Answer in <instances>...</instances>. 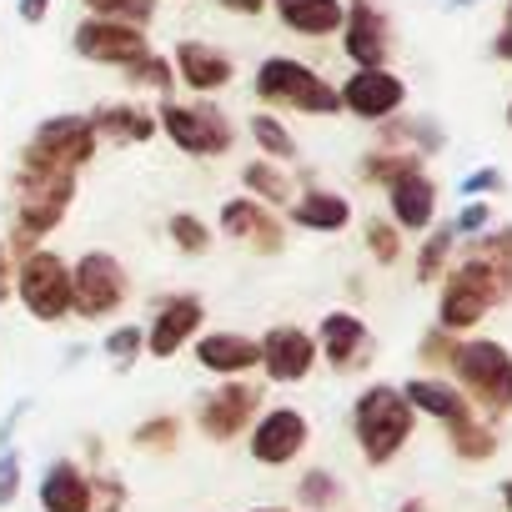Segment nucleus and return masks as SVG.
<instances>
[{"label":"nucleus","instance_id":"obj_1","mask_svg":"<svg viewBox=\"0 0 512 512\" xmlns=\"http://www.w3.org/2000/svg\"><path fill=\"white\" fill-rule=\"evenodd\" d=\"M507 292H512V262H502V251H497V256H492V251L467 256V262L447 277V287H442V307H437L442 332H467V327H477V322L487 317V307H492L497 297H507Z\"/></svg>","mask_w":512,"mask_h":512},{"label":"nucleus","instance_id":"obj_2","mask_svg":"<svg viewBox=\"0 0 512 512\" xmlns=\"http://www.w3.org/2000/svg\"><path fill=\"white\" fill-rule=\"evenodd\" d=\"M412 422H417V412L407 407L402 387H392V382L367 387V392L357 397V407H352V432H357V447H362V457H367L372 467L392 462V457L407 447Z\"/></svg>","mask_w":512,"mask_h":512},{"label":"nucleus","instance_id":"obj_3","mask_svg":"<svg viewBox=\"0 0 512 512\" xmlns=\"http://www.w3.org/2000/svg\"><path fill=\"white\" fill-rule=\"evenodd\" d=\"M256 96L267 106H287V111H307V116H337L342 111L337 86H327L312 66H302L292 56H267L256 66Z\"/></svg>","mask_w":512,"mask_h":512},{"label":"nucleus","instance_id":"obj_4","mask_svg":"<svg viewBox=\"0 0 512 512\" xmlns=\"http://www.w3.org/2000/svg\"><path fill=\"white\" fill-rule=\"evenodd\" d=\"M11 196H16V236L21 241H41L61 226V216L71 211V196H76V176H61V171H16L11 181Z\"/></svg>","mask_w":512,"mask_h":512},{"label":"nucleus","instance_id":"obj_5","mask_svg":"<svg viewBox=\"0 0 512 512\" xmlns=\"http://www.w3.org/2000/svg\"><path fill=\"white\" fill-rule=\"evenodd\" d=\"M101 136L91 126V116H51L36 126V136L26 141L21 151V166L26 171H61V176H76L91 156H96Z\"/></svg>","mask_w":512,"mask_h":512},{"label":"nucleus","instance_id":"obj_6","mask_svg":"<svg viewBox=\"0 0 512 512\" xmlns=\"http://www.w3.org/2000/svg\"><path fill=\"white\" fill-rule=\"evenodd\" d=\"M131 297V277L111 251H86L71 267V312L81 322H106L126 307Z\"/></svg>","mask_w":512,"mask_h":512},{"label":"nucleus","instance_id":"obj_7","mask_svg":"<svg viewBox=\"0 0 512 512\" xmlns=\"http://www.w3.org/2000/svg\"><path fill=\"white\" fill-rule=\"evenodd\" d=\"M161 131L176 141V151L201 156V161L226 156V151L236 146L231 116H226L221 106H211V101H166V106H161Z\"/></svg>","mask_w":512,"mask_h":512},{"label":"nucleus","instance_id":"obj_8","mask_svg":"<svg viewBox=\"0 0 512 512\" xmlns=\"http://www.w3.org/2000/svg\"><path fill=\"white\" fill-rule=\"evenodd\" d=\"M16 297L36 322H66L71 317V267H66V256L41 251V246L31 256H21Z\"/></svg>","mask_w":512,"mask_h":512},{"label":"nucleus","instance_id":"obj_9","mask_svg":"<svg viewBox=\"0 0 512 512\" xmlns=\"http://www.w3.org/2000/svg\"><path fill=\"white\" fill-rule=\"evenodd\" d=\"M452 372L472 402L487 412H512V357L497 342H462L452 352Z\"/></svg>","mask_w":512,"mask_h":512},{"label":"nucleus","instance_id":"obj_10","mask_svg":"<svg viewBox=\"0 0 512 512\" xmlns=\"http://www.w3.org/2000/svg\"><path fill=\"white\" fill-rule=\"evenodd\" d=\"M307 442H312V422L297 407H287V402L267 407L262 417L251 422V437H246L251 462H262V467H292L307 452Z\"/></svg>","mask_w":512,"mask_h":512},{"label":"nucleus","instance_id":"obj_11","mask_svg":"<svg viewBox=\"0 0 512 512\" xmlns=\"http://www.w3.org/2000/svg\"><path fill=\"white\" fill-rule=\"evenodd\" d=\"M256 417H262V392H256L251 382H221V387H211V392H201V402H196V427L211 437V442H231V437H241Z\"/></svg>","mask_w":512,"mask_h":512},{"label":"nucleus","instance_id":"obj_12","mask_svg":"<svg viewBox=\"0 0 512 512\" xmlns=\"http://www.w3.org/2000/svg\"><path fill=\"white\" fill-rule=\"evenodd\" d=\"M256 347H262V372H267L277 387H297V382H307L312 367H317V337L302 332V327H292V322L272 327Z\"/></svg>","mask_w":512,"mask_h":512},{"label":"nucleus","instance_id":"obj_13","mask_svg":"<svg viewBox=\"0 0 512 512\" xmlns=\"http://www.w3.org/2000/svg\"><path fill=\"white\" fill-rule=\"evenodd\" d=\"M201 322H206V302H201V297H191V292L166 297V302L156 307L151 327H146V352H151L156 362H171L186 342H196Z\"/></svg>","mask_w":512,"mask_h":512},{"label":"nucleus","instance_id":"obj_14","mask_svg":"<svg viewBox=\"0 0 512 512\" xmlns=\"http://www.w3.org/2000/svg\"><path fill=\"white\" fill-rule=\"evenodd\" d=\"M216 221H221V236H226V241H241V246L262 251V256H272V251L287 246V231H282V221L272 216V206L251 201V196L221 201V216H216Z\"/></svg>","mask_w":512,"mask_h":512},{"label":"nucleus","instance_id":"obj_15","mask_svg":"<svg viewBox=\"0 0 512 512\" xmlns=\"http://www.w3.org/2000/svg\"><path fill=\"white\" fill-rule=\"evenodd\" d=\"M76 51L96 66H136L141 56H151L146 31L141 26H121V21H81L76 26Z\"/></svg>","mask_w":512,"mask_h":512},{"label":"nucleus","instance_id":"obj_16","mask_svg":"<svg viewBox=\"0 0 512 512\" xmlns=\"http://www.w3.org/2000/svg\"><path fill=\"white\" fill-rule=\"evenodd\" d=\"M342 31H347V56L357 61V71H382L392 36H387V16L377 11V0H352L342 16Z\"/></svg>","mask_w":512,"mask_h":512},{"label":"nucleus","instance_id":"obj_17","mask_svg":"<svg viewBox=\"0 0 512 512\" xmlns=\"http://www.w3.org/2000/svg\"><path fill=\"white\" fill-rule=\"evenodd\" d=\"M337 96H342V106H347L352 116H362V121H387V116L407 101V86H402L392 71H352Z\"/></svg>","mask_w":512,"mask_h":512},{"label":"nucleus","instance_id":"obj_18","mask_svg":"<svg viewBox=\"0 0 512 512\" xmlns=\"http://www.w3.org/2000/svg\"><path fill=\"white\" fill-rule=\"evenodd\" d=\"M317 352L327 357V367L352 372V367H362V362L372 357V332H367V322L352 317V312H327L322 327H317Z\"/></svg>","mask_w":512,"mask_h":512},{"label":"nucleus","instance_id":"obj_19","mask_svg":"<svg viewBox=\"0 0 512 512\" xmlns=\"http://www.w3.org/2000/svg\"><path fill=\"white\" fill-rule=\"evenodd\" d=\"M196 367L221 377V382H236V377L262 367V347H256L251 337H241V332H206L196 342Z\"/></svg>","mask_w":512,"mask_h":512},{"label":"nucleus","instance_id":"obj_20","mask_svg":"<svg viewBox=\"0 0 512 512\" xmlns=\"http://www.w3.org/2000/svg\"><path fill=\"white\" fill-rule=\"evenodd\" d=\"M171 71H176V81H186L196 96H211V91L231 86V76H236L231 56L216 51V46H206V41H181L176 56H171Z\"/></svg>","mask_w":512,"mask_h":512},{"label":"nucleus","instance_id":"obj_21","mask_svg":"<svg viewBox=\"0 0 512 512\" xmlns=\"http://www.w3.org/2000/svg\"><path fill=\"white\" fill-rule=\"evenodd\" d=\"M36 497H41V512H96V487H91L86 467L71 462V457L46 467Z\"/></svg>","mask_w":512,"mask_h":512},{"label":"nucleus","instance_id":"obj_22","mask_svg":"<svg viewBox=\"0 0 512 512\" xmlns=\"http://www.w3.org/2000/svg\"><path fill=\"white\" fill-rule=\"evenodd\" d=\"M387 201H392V226H402V231H427L437 216V186L422 176V166L397 176L387 186Z\"/></svg>","mask_w":512,"mask_h":512},{"label":"nucleus","instance_id":"obj_23","mask_svg":"<svg viewBox=\"0 0 512 512\" xmlns=\"http://www.w3.org/2000/svg\"><path fill=\"white\" fill-rule=\"evenodd\" d=\"M402 397H407L412 412H427V417H437V422H447V427H462V422L472 417L467 397H457V387H447V382H437V377H412V382L402 387Z\"/></svg>","mask_w":512,"mask_h":512},{"label":"nucleus","instance_id":"obj_24","mask_svg":"<svg viewBox=\"0 0 512 512\" xmlns=\"http://www.w3.org/2000/svg\"><path fill=\"white\" fill-rule=\"evenodd\" d=\"M292 221L302 231H342L352 221V206H347V196H337L327 186H312V191L292 196Z\"/></svg>","mask_w":512,"mask_h":512},{"label":"nucleus","instance_id":"obj_25","mask_svg":"<svg viewBox=\"0 0 512 512\" xmlns=\"http://www.w3.org/2000/svg\"><path fill=\"white\" fill-rule=\"evenodd\" d=\"M277 6V16H282V26L287 31H297V36H332V31H342V0H272Z\"/></svg>","mask_w":512,"mask_h":512},{"label":"nucleus","instance_id":"obj_26","mask_svg":"<svg viewBox=\"0 0 512 512\" xmlns=\"http://www.w3.org/2000/svg\"><path fill=\"white\" fill-rule=\"evenodd\" d=\"M91 126H96V136L121 141V146H136V141H151V136H156V116H146V111L131 106V101L101 106V111L91 116Z\"/></svg>","mask_w":512,"mask_h":512},{"label":"nucleus","instance_id":"obj_27","mask_svg":"<svg viewBox=\"0 0 512 512\" xmlns=\"http://www.w3.org/2000/svg\"><path fill=\"white\" fill-rule=\"evenodd\" d=\"M241 181H246L251 201H262V206H287V201H292V176H287L277 161H251V166L241 171Z\"/></svg>","mask_w":512,"mask_h":512},{"label":"nucleus","instance_id":"obj_28","mask_svg":"<svg viewBox=\"0 0 512 512\" xmlns=\"http://www.w3.org/2000/svg\"><path fill=\"white\" fill-rule=\"evenodd\" d=\"M251 136H256V146H262V161H277V166L297 161V136L277 116H251Z\"/></svg>","mask_w":512,"mask_h":512},{"label":"nucleus","instance_id":"obj_29","mask_svg":"<svg viewBox=\"0 0 512 512\" xmlns=\"http://www.w3.org/2000/svg\"><path fill=\"white\" fill-rule=\"evenodd\" d=\"M166 236L176 241V251H186V256H206L211 251V226L201 221V216H191V211H176L171 221H166Z\"/></svg>","mask_w":512,"mask_h":512},{"label":"nucleus","instance_id":"obj_30","mask_svg":"<svg viewBox=\"0 0 512 512\" xmlns=\"http://www.w3.org/2000/svg\"><path fill=\"white\" fill-rule=\"evenodd\" d=\"M297 502H302V507H317V512H332V507L342 502V482H337L327 467H312V472H302V482H297Z\"/></svg>","mask_w":512,"mask_h":512},{"label":"nucleus","instance_id":"obj_31","mask_svg":"<svg viewBox=\"0 0 512 512\" xmlns=\"http://www.w3.org/2000/svg\"><path fill=\"white\" fill-rule=\"evenodd\" d=\"M96 21H121V26H146L156 16V0H81Z\"/></svg>","mask_w":512,"mask_h":512},{"label":"nucleus","instance_id":"obj_32","mask_svg":"<svg viewBox=\"0 0 512 512\" xmlns=\"http://www.w3.org/2000/svg\"><path fill=\"white\" fill-rule=\"evenodd\" d=\"M367 251L377 256L382 267H392L397 256H402V236H397V226L382 221V216H372V221H367Z\"/></svg>","mask_w":512,"mask_h":512},{"label":"nucleus","instance_id":"obj_33","mask_svg":"<svg viewBox=\"0 0 512 512\" xmlns=\"http://www.w3.org/2000/svg\"><path fill=\"white\" fill-rule=\"evenodd\" d=\"M176 432H181V422L176 417H146L141 427H136V447H156V452H171L176 447Z\"/></svg>","mask_w":512,"mask_h":512},{"label":"nucleus","instance_id":"obj_34","mask_svg":"<svg viewBox=\"0 0 512 512\" xmlns=\"http://www.w3.org/2000/svg\"><path fill=\"white\" fill-rule=\"evenodd\" d=\"M126 76H131V86H151V91H171V81H176V71L161 56H141L136 66H126Z\"/></svg>","mask_w":512,"mask_h":512},{"label":"nucleus","instance_id":"obj_35","mask_svg":"<svg viewBox=\"0 0 512 512\" xmlns=\"http://www.w3.org/2000/svg\"><path fill=\"white\" fill-rule=\"evenodd\" d=\"M141 347H146V327H131V322H126V327H116V332L106 337V352H111V362H116V367H131Z\"/></svg>","mask_w":512,"mask_h":512},{"label":"nucleus","instance_id":"obj_36","mask_svg":"<svg viewBox=\"0 0 512 512\" xmlns=\"http://www.w3.org/2000/svg\"><path fill=\"white\" fill-rule=\"evenodd\" d=\"M452 447H457L462 457H492V447H497V437H492L487 427H477V422L467 417L462 427H452Z\"/></svg>","mask_w":512,"mask_h":512},{"label":"nucleus","instance_id":"obj_37","mask_svg":"<svg viewBox=\"0 0 512 512\" xmlns=\"http://www.w3.org/2000/svg\"><path fill=\"white\" fill-rule=\"evenodd\" d=\"M452 236H457V231H437V236H427V246H422V256H417V282H432V277L442 272L447 251H452Z\"/></svg>","mask_w":512,"mask_h":512},{"label":"nucleus","instance_id":"obj_38","mask_svg":"<svg viewBox=\"0 0 512 512\" xmlns=\"http://www.w3.org/2000/svg\"><path fill=\"white\" fill-rule=\"evenodd\" d=\"M96 487V512H126V487L116 477H91Z\"/></svg>","mask_w":512,"mask_h":512},{"label":"nucleus","instance_id":"obj_39","mask_svg":"<svg viewBox=\"0 0 512 512\" xmlns=\"http://www.w3.org/2000/svg\"><path fill=\"white\" fill-rule=\"evenodd\" d=\"M16 492H21V457L6 452V457H0V507L16 502Z\"/></svg>","mask_w":512,"mask_h":512},{"label":"nucleus","instance_id":"obj_40","mask_svg":"<svg viewBox=\"0 0 512 512\" xmlns=\"http://www.w3.org/2000/svg\"><path fill=\"white\" fill-rule=\"evenodd\" d=\"M16 297V267H11V246L0 241V302Z\"/></svg>","mask_w":512,"mask_h":512},{"label":"nucleus","instance_id":"obj_41","mask_svg":"<svg viewBox=\"0 0 512 512\" xmlns=\"http://www.w3.org/2000/svg\"><path fill=\"white\" fill-rule=\"evenodd\" d=\"M452 352H457V347H447V337H427V342H422V357H427V362H452Z\"/></svg>","mask_w":512,"mask_h":512},{"label":"nucleus","instance_id":"obj_42","mask_svg":"<svg viewBox=\"0 0 512 512\" xmlns=\"http://www.w3.org/2000/svg\"><path fill=\"white\" fill-rule=\"evenodd\" d=\"M216 6H226V11H236V16H262L267 0H216Z\"/></svg>","mask_w":512,"mask_h":512},{"label":"nucleus","instance_id":"obj_43","mask_svg":"<svg viewBox=\"0 0 512 512\" xmlns=\"http://www.w3.org/2000/svg\"><path fill=\"white\" fill-rule=\"evenodd\" d=\"M482 221H487V206H467V211L457 216V226H452V231H477Z\"/></svg>","mask_w":512,"mask_h":512},{"label":"nucleus","instance_id":"obj_44","mask_svg":"<svg viewBox=\"0 0 512 512\" xmlns=\"http://www.w3.org/2000/svg\"><path fill=\"white\" fill-rule=\"evenodd\" d=\"M46 11H51V0H21V16L36 26V21H46Z\"/></svg>","mask_w":512,"mask_h":512},{"label":"nucleus","instance_id":"obj_45","mask_svg":"<svg viewBox=\"0 0 512 512\" xmlns=\"http://www.w3.org/2000/svg\"><path fill=\"white\" fill-rule=\"evenodd\" d=\"M497 56L512 61V6H507V21H502V36H497Z\"/></svg>","mask_w":512,"mask_h":512},{"label":"nucleus","instance_id":"obj_46","mask_svg":"<svg viewBox=\"0 0 512 512\" xmlns=\"http://www.w3.org/2000/svg\"><path fill=\"white\" fill-rule=\"evenodd\" d=\"M482 186H497V171H477V176L467 181V191H482Z\"/></svg>","mask_w":512,"mask_h":512},{"label":"nucleus","instance_id":"obj_47","mask_svg":"<svg viewBox=\"0 0 512 512\" xmlns=\"http://www.w3.org/2000/svg\"><path fill=\"white\" fill-rule=\"evenodd\" d=\"M502 502H507V512H512V482H502Z\"/></svg>","mask_w":512,"mask_h":512},{"label":"nucleus","instance_id":"obj_48","mask_svg":"<svg viewBox=\"0 0 512 512\" xmlns=\"http://www.w3.org/2000/svg\"><path fill=\"white\" fill-rule=\"evenodd\" d=\"M251 512H292V507H251Z\"/></svg>","mask_w":512,"mask_h":512},{"label":"nucleus","instance_id":"obj_49","mask_svg":"<svg viewBox=\"0 0 512 512\" xmlns=\"http://www.w3.org/2000/svg\"><path fill=\"white\" fill-rule=\"evenodd\" d=\"M402 512H422V502H407V507H402Z\"/></svg>","mask_w":512,"mask_h":512},{"label":"nucleus","instance_id":"obj_50","mask_svg":"<svg viewBox=\"0 0 512 512\" xmlns=\"http://www.w3.org/2000/svg\"><path fill=\"white\" fill-rule=\"evenodd\" d=\"M507 121H512V106H507Z\"/></svg>","mask_w":512,"mask_h":512}]
</instances>
